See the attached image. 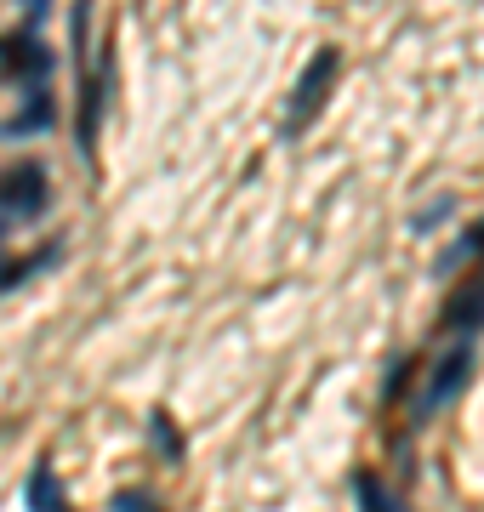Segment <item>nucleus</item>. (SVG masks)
<instances>
[{"label": "nucleus", "instance_id": "1", "mask_svg": "<svg viewBox=\"0 0 484 512\" xmlns=\"http://www.w3.org/2000/svg\"><path fill=\"white\" fill-rule=\"evenodd\" d=\"M467 376H473V348H467V342H456L445 359H433V376L422 382V393H416V410H410V421H416V427H422V421H433L450 399H456V393H462Z\"/></svg>", "mask_w": 484, "mask_h": 512}, {"label": "nucleus", "instance_id": "2", "mask_svg": "<svg viewBox=\"0 0 484 512\" xmlns=\"http://www.w3.org/2000/svg\"><path fill=\"white\" fill-rule=\"evenodd\" d=\"M109 86H114V46H97V63L80 69V154H97V126L109 109Z\"/></svg>", "mask_w": 484, "mask_h": 512}, {"label": "nucleus", "instance_id": "3", "mask_svg": "<svg viewBox=\"0 0 484 512\" xmlns=\"http://www.w3.org/2000/svg\"><path fill=\"white\" fill-rule=\"evenodd\" d=\"M336 46H319L314 52V63L302 69V86H297V97H291V109H285V137H302L308 131V120L319 114V103H325V92H331V80H336Z\"/></svg>", "mask_w": 484, "mask_h": 512}, {"label": "nucleus", "instance_id": "4", "mask_svg": "<svg viewBox=\"0 0 484 512\" xmlns=\"http://www.w3.org/2000/svg\"><path fill=\"white\" fill-rule=\"evenodd\" d=\"M46 171L40 165H12L6 177H0V217L6 222H23V217H40V205H46Z\"/></svg>", "mask_w": 484, "mask_h": 512}, {"label": "nucleus", "instance_id": "5", "mask_svg": "<svg viewBox=\"0 0 484 512\" xmlns=\"http://www.w3.org/2000/svg\"><path fill=\"white\" fill-rule=\"evenodd\" d=\"M52 126V86H40V92H23V109L0 126V137H12V143H23V137H35V131Z\"/></svg>", "mask_w": 484, "mask_h": 512}, {"label": "nucleus", "instance_id": "6", "mask_svg": "<svg viewBox=\"0 0 484 512\" xmlns=\"http://www.w3.org/2000/svg\"><path fill=\"white\" fill-rule=\"evenodd\" d=\"M445 325H450V330H462V336H467V330H479V325H484V268H479L473 279H467V285H462L456 296H450Z\"/></svg>", "mask_w": 484, "mask_h": 512}, {"label": "nucleus", "instance_id": "7", "mask_svg": "<svg viewBox=\"0 0 484 512\" xmlns=\"http://www.w3.org/2000/svg\"><path fill=\"white\" fill-rule=\"evenodd\" d=\"M29 512H75L63 501V484H57V461L40 456V467L29 473Z\"/></svg>", "mask_w": 484, "mask_h": 512}, {"label": "nucleus", "instance_id": "8", "mask_svg": "<svg viewBox=\"0 0 484 512\" xmlns=\"http://www.w3.org/2000/svg\"><path fill=\"white\" fill-rule=\"evenodd\" d=\"M354 507L359 512H405V501H393V490L376 473H354Z\"/></svg>", "mask_w": 484, "mask_h": 512}, {"label": "nucleus", "instance_id": "9", "mask_svg": "<svg viewBox=\"0 0 484 512\" xmlns=\"http://www.w3.org/2000/svg\"><path fill=\"white\" fill-rule=\"evenodd\" d=\"M149 439H154V450H160V461H183V433L171 427L166 410H154L149 416Z\"/></svg>", "mask_w": 484, "mask_h": 512}, {"label": "nucleus", "instance_id": "10", "mask_svg": "<svg viewBox=\"0 0 484 512\" xmlns=\"http://www.w3.org/2000/svg\"><path fill=\"white\" fill-rule=\"evenodd\" d=\"M0 234H6V222H0ZM52 256H57V251L23 256V262H6V256H0V291H12V285H23V279H29V274H40V268H46Z\"/></svg>", "mask_w": 484, "mask_h": 512}, {"label": "nucleus", "instance_id": "11", "mask_svg": "<svg viewBox=\"0 0 484 512\" xmlns=\"http://www.w3.org/2000/svg\"><path fill=\"white\" fill-rule=\"evenodd\" d=\"M109 507H114V512H160V507H154V501H149L143 490H120V495L109 501Z\"/></svg>", "mask_w": 484, "mask_h": 512}, {"label": "nucleus", "instance_id": "12", "mask_svg": "<svg viewBox=\"0 0 484 512\" xmlns=\"http://www.w3.org/2000/svg\"><path fill=\"white\" fill-rule=\"evenodd\" d=\"M456 211V200H439V205H428L422 217H416V234H428V228H439V217H450Z\"/></svg>", "mask_w": 484, "mask_h": 512}]
</instances>
